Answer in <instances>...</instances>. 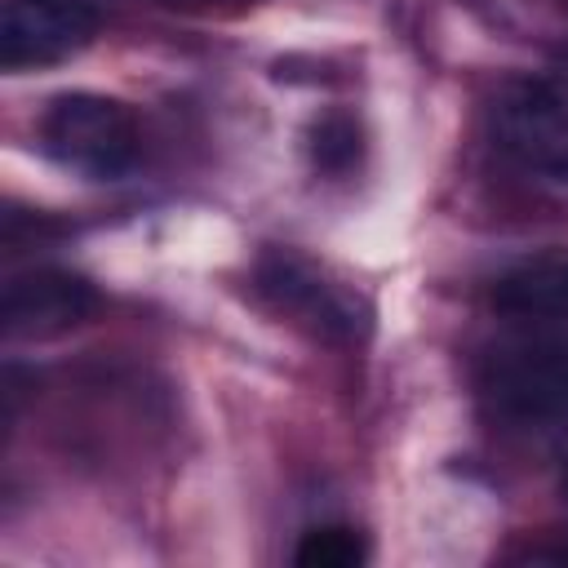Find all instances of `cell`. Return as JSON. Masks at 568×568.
<instances>
[{
	"mask_svg": "<svg viewBox=\"0 0 568 568\" xmlns=\"http://www.w3.org/2000/svg\"><path fill=\"white\" fill-rule=\"evenodd\" d=\"M36 133L53 164H62L80 178H93V182L124 178L142 151V133H138V120L129 115V106L115 98H102V93L53 98L44 106Z\"/></svg>",
	"mask_w": 568,
	"mask_h": 568,
	"instance_id": "obj_1",
	"label": "cell"
},
{
	"mask_svg": "<svg viewBox=\"0 0 568 568\" xmlns=\"http://www.w3.org/2000/svg\"><path fill=\"white\" fill-rule=\"evenodd\" d=\"M497 146L532 178L568 186V75H519L493 98Z\"/></svg>",
	"mask_w": 568,
	"mask_h": 568,
	"instance_id": "obj_2",
	"label": "cell"
},
{
	"mask_svg": "<svg viewBox=\"0 0 568 568\" xmlns=\"http://www.w3.org/2000/svg\"><path fill=\"white\" fill-rule=\"evenodd\" d=\"M484 404L515 426H568V342H510L479 368Z\"/></svg>",
	"mask_w": 568,
	"mask_h": 568,
	"instance_id": "obj_3",
	"label": "cell"
},
{
	"mask_svg": "<svg viewBox=\"0 0 568 568\" xmlns=\"http://www.w3.org/2000/svg\"><path fill=\"white\" fill-rule=\"evenodd\" d=\"M257 293L293 324L311 328L315 337H328V342H351L364 333L368 315H364V302L328 280L315 262L297 257V253H266L257 262Z\"/></svg>",
	"mask_w": 568,
	"mask_h": 568,
	"instance_id": "obj_4",
	"label": "cell"
},
{
	"mask_svg": "<svg viewBox=\"0 0 568 568\" xmlns=\"http://www.w3.org/2000/svg\"><path fill=\"white\" fill-rule=\"evenodd\" d=\"M98 36V13L84 0H9L0 13V67H53Z\"/></svg>",
	"mask_w": 568,
	"mask_h": 568,
	"instance_id": "obj_5",
	"label": "cell"
},
{
	"mask_svg": "<svg viewBox=\"0 0 568 568\" xmlns=\"http://www.w3.org/2000/svg\"><path fill=\"white\" fill-rule=\"evenodd\" d=\"M93 311V288L58 266H36L22 271L4 284L0 320L9 342H44L67 328H75Z\"/></svg>",
	"mask_w": 568,
	"mask_h": 568,
	"instance_id": "obj_6",
	"label": "cell"
},
{
	"mask_svg": "<svg viewBox=\"0 0 568 568\" xmlns=\"http://www.w3.org/2000/svg\"><path fill=\"white\" fill-rule=\"evenodd\" d=\"M493 306L524 324H568V248L515 262L493 280Z\"/></svg>",
	"mask_w": 568,
	"mask_h": 568,
	"instance_id": "obj_7",
	"label": "cell"
},
{
	"mask_svg": "<svg viewBox=\"0 0 568 568\" xmlns=\"http://www.w3.org/2000/svg\"><path fill=\"white\" fill-rule=\"evenodd\" d=\"M293 559L302 568H355L364 559V541L355 528H342V524H324V528H311L302 532Z\"/></svg>",
	"mask_w": 568,
	"mask_h": 568,
	"instance_id": "obj_8",
	"label": "cell"
},
{
	"mask_svg": "<svg viewBox=\"0 0 568 568\" xmlns=\"http://www.w3.org/2000/svg\"><path fill=\"white\" fill-rule=\"evenodd\" d=\"M311 155H315V164H320L324 173L351 169L355 155H359V133H355V124H351L346 115L320 120V124H315V142H311Z\"/></svg>",
	"mask_w": 568,
	"mask_h": 568,
	"instance_id": "obj_9",
	"label": "cell"
},
{
	"mask_svg": "<svg viewBox=\"0 0 568 568\" xmlns=\"http://www.w3.org/2000/svg\"><path fill=\"white\" fill-rule=\"evenodd\" d=\"M164 4H186V9H244L257 0H164Z\"/></svg>",
	"mask_w": 568,
	"mask_h": 568,
	"instance_id": "obj_10",
	"label": "cell"
},
{
	"mask_svg": "<svg viewBox=\"0 0 568 568\" xmlns=\"http://www.w3.org/2000/svg\"><path fill=\"white\" fill-rule=\"evenodd\" d=\"M559 493H564V501H568V435H564V444H559Z\"/></svg>",
	"mask_w": 568,
	"mask_h": 568,
	"instance_id": "obj_11",
	"label": "cell"
}]
</instances>
